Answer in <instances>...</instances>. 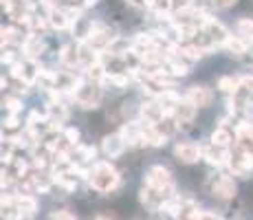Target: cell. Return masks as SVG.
I'll return each instance as SVG.
<instances>
[{
    "mask_svg": "<svg viewBox=\"0 0 253 220\" xmlns=\"http://www.w3.org/2000/svg\"><path fill=\"white\" fill-rule=\"evenodd\" d=\"M185 99H189L196 108H207V106H211L213 95L207 86H192L187 90V97H185Z\"/></svg>",
    "mask_w": 253,
    "mask_h": 220,
    "instance_id": "10",
    "label": "cell"
},
{
    "mask_svg": "<svg viewBox=\"0 0 253 220\" xmlns=\"http://www.w3.org/2000/svg\"><path fill=\"white\" fill-rule=\"evenodd\" d=\"M99 0H84V7H95Z\"/></svg>",
    "mask_w": 253,
    "mask_h": 220,
    "instance_id": "46",
    "label": "cell"
},
{
    "mask_svg": "<svg viewBox=\"0 0 253 220\" xmlns=\"http://www.w3.org/2000/svg\"><path fill=\"white\" fill-rule=\"evenodd\" d=\"M198 218H201V209L196 207V203H194L192 198H185L181 214H178L174 220H198Z\"/></svg>",
    "mask_w": 253,
    "mask_h": 220,
    "instance_id": "22",
    "label": "cell"
},
{
    "mask_svg": "<svg viewBox=\"0 0 253 220\" xmlns=\"http://www.w3.org/2000/svg\"><path fill=\"white\" fill-rule=\"evenodd\" d=\"M238 82H240V80H236V77H231V75L220 77V80H218V90L229 92V95H236V90H238Z\"/></svg>",
    "mask_w": 253,
    "mask_h": 220,
    "instance_id": "26",
    "label": "cell"
},
{
    "mask_svg": "<svg viewBox=\"0 0 253 220\" xmlns=\"http://www.w3.org/2000/svg\"><path fill=\"white\" fill-rule=\"evenodd\" d=\"M203 154H205L209 165H229V161H231V154L227 152V148H218V145H213V143L209 145Z\"/></svg>",
    "mask_w": 253,
    "mask_h": 220,
    "instance_id": "15",
    "label": "cell"
},
{
    "mask_svg": "<svg viewBox=\"0 0 253 220\" xmlns=\"http://www.w3.org/2000/svg\"><path fill=\"white\" fill-rule=\"evenodd\" d=\"M11 77H16V80H24V75H27V66L20 64V62H16V64H11Z\"/></svg>",
    "mask_w": 253,
    "mask_h": 220,
    "instance_id": "37",
    "label": "cell"
},
{
    "mask_svg": "<svg viewBox=\"0 0 253 220\" xmlns=\"http://www.w3.org/2000/svg\"><path fill=\"white\" fill-rule=\"evenodd\" d=\"M86 75H88V80L92 82V84H99L101 80H106V66L101 64V62H97V64H92V66H88L86 68Z\"/></svg>",
    "mask_w": 253,
    "mask_h": 220,
    "instance_id": "25",
    "label": "cell"
},
{
    "mask_svg": "<svg viewBox=\"0 0 253 220\" xmlns=\"http://www.w3.org/2000/svg\"><path fill=\"white\" fill-rule=\"evenodd\" d=\"M181 55L187 57V60H201V57L205 55V51H201L196 44H183V46H181Z\"/></svg>",
    "mask_w": 253,
    "mask_h": 220,
    "instance_id": "28",
    "label": "cell"
},
{
    "mask_svg": "<svg viewBox=\"0 0 253 220\" xmlns=\"http://www.w3.org/2000/svg\"><path fill=\"white\" fill-rule=\"evenodd\" d=\"M229 168L233 174H240V176L247 174L253 168V156L247 154L245 150H240L236 145V150H233V154H231V161H229Z\"/></svg>",
    "mask_w": 253,
    "mask_h": 220,
    "instance_id": "7",
    "label": "cell"
},
{
    "mask_svg": "<svg viewBox=\"0 0 253 220\" xmlns=\"http://www.w3.org/2000/svg\"><path fill=\"white\" fill-rule=\"evenodd\" d=\"M143 185L154 189H172L174 187L172 172L168 168H163V165H152L143 176Z\"/></svg>",
    "mask_w": 253,
    "mask_h": 220,
    "instance_id": "4",
    "label": "cell"
},
{
    "mask_svg": "<svg viewBox=\"0 0 253 220\" xmlns=\"http://www.w3.org/2000/svg\"><path fill=\"white\" fill-rule=\"evenodd\" d=\"M169 2H172V11L185 13V11H189V9H192L194 0H169Z\"/></svg>",
    "mask_w": 253,
    "mask_h": 220,
    "instance_id": "33",
    "label": "cell"
},
{
    "mask_svg": "<svg viewBox=\"0 0 253 220\" xmlns=\"http://www.w3.org/2000/svg\"><path fill=\"white\" fill-rule=\"evenodd\" d=\"M44 40L42 38H38L36 33H29L27 38H24L22 42V53L29 57V60H36L38 55H42V51H44Z\"/></svg>",
    "mask_w": 253,
    "mask_h": 220,
    "instance_id": "12",
    "label": "cell"
},
{
    "mask_svg": "<svg viewBox=\"0 0 253 220\" xmlns=\"http://www.w3.org/2000/svg\"><path fill=\"white\" fill-rule=\"evenodd\" d=\"M126 2H128L130 7H134V9H145V7H150L148 0H126Z\"/></svg>",
    "mask_w": 253,
    "mask_h": 220,
    "instance_id": "42",
    "label": "cell"
},
{
    "mask_svg": "<svg viewBox=\"0 0 253 220\" xmlns=\"http://www.w3.org/2000/svg\"><path fill=\"white\" fill-rule=\"evenodd\" d=\"M236 141H238V148L245 150L247 154L253 156V126L247 124V121H240L236 128Z\"/></svg>",
    "mask_w": 253,
    "mask_h": 220,
    "instance_id": "9",
    "label": "cell"
},
{
    "mask_svg": "<svg viewBox=\"0 0 253 220\" xmlns=\"http://www.w3.org/2000/svg\"><path fill=\"white\" fill-rule=\"evenodd\" d=\"M29 2H40V0H29Z\"/></svg>",
    "mask_w": 253,
    "mask_h": 220,
    "instance_id": "47",
    "label": "cell"
},
{
    "mask_svg": "<svg viewBox=\"0 0 253 220\" xmlns=\"http://www.w3.org/2000/svg\"><path fill=\"white\" fill-rule=\"evenodd\" d=\"M4 106H7V110L11 112V115H18V112L22 110V101L16 99V97H7V99H4Z\"/></svg>",
    "mask_w": 253,
    "mask_h": 220,
    "instance_id": "36",
    "label": "cell"
},
{
    "mask_svg": "<svg viewBox=\"0 0 253 220\" xmlns=\"http://www.w3.org/2000/svg\"><path fill=\"white\" fill-rule=\"evenodd\" d=\"M106 80L110 82V84H115V86H119V88H126L128 86V75H119V73H110L108 77H106Z\"/></svg>",
    "mask_w": 253,
    "mask_h": 220,
    "instance_id": "34",
    "label": "cell"
},
{
    "mask_svg": "<svg viewBox=\"0 0 253 220\" xmlns=\"http://www.w3.org/2000/svg\"><path fill=\"white\" fill-rule=\"evenodd\" d=\"M203 150L198 143H192V141H185V143H178L176 148H174V159L178 161V163H185V165H192L196 163L198 159H201Z\"/></svg>",
    "mask_w": 253,
    "mask_h": 220,
    "instance_id": "5",
    "label": "cell"
},
{
    "mask_svg": "<svg viewBox=\"0 0 253 220\" xmlns=\"http://www.w3.org/2000/svg\"><path fill=\"white\" fill-rule=\"evenodd\" d=\"M77 51H80V64H84L86 68L99 62V60H97L95 48H92L88 42H80V44H77Z\"/></svg>",
    "mask_w": 253,
    "mask_h": 220,
    "instance_id": "21",
    "label": "cell"
},
{
    "mask_svg": "<svg viewBox=\"0 0 253 220\" xmlns=\"http://www.w3.org/2000/svg\"><path fill=\"white\" fill-rule=\"evenodd\" d=\"M119 185V172L108 163V161H99L95 163L90 172V187L99 194H110Z\"/></svg>",
    "mask_w": 253,
    "mask_h": 220,
    "instance_id": "1",
    "label": "cell"
},
{
    "mask_svg": "<svg viewBox=\"0 0 253 220\" xmlns=\"http://www.w3.org/2000/svg\"><path fill=\"white\" fill-rule=\"evenodd\" d=\"M101 148H104L106 156H110V159H117V156L124 154V150H126V141L121 139L119 132H117V134L104 136V141H101Z\"/></svg>",
    "mask_w": 253,
    "mask_h": 220,
    "instance_id": "11",
    "label": "cell"
},
{
    "mask_svg": "<svg viewBox=\"0 0 253 220\" xmlns=\"http://www.w3.org/2000/svg\"><path fill=\"white\" fill-rule=\"evenodd\" d=\"M80 152H82V159L84 161H90V159H95L97 150L92 148V145H88V148H80Z\"/></svg>",
    "mask_w": 253,
    "mask_h": 220,
    "instance_id": "39",
    "label": "cell"
},
{
    "mask_svg": "<svg viewBox=\"0 0 253 220\" xmlns=\"http://www.w3.org/2000/svg\"><path fill=\"white\" fill-rule=\"evenodd\" d=\"M236 29H238V33H240L242 38H251L253 40V20L251 18H240L236 24Z\"/></svg>",
    "mask_w": 253,
    "mask_h": 220,
    "instance_id": "30",
    "label": "cell"
},
{
    "mask_svg": "<svg viewBox=\"0 0 253 220\" xmlns=\"http://www.w3.org/2000/svg\"><path fill=\"white\" fill-rule=\"evenodd\" d=\"M119 136L126 141V145H141V124L126 121L119 130Z\"/></svg>",
    "mask_w": 253,
    "mask_h": 220,
    "instance_id": "14",
    "label": "cell"
},
{
    "mask_svg": "<svg viewBox=\"0 0 253 220\" xmlns=\"http://www.w3.org/2000/svg\"><path fill=\"white\" fill-rule=\"evenodd\" d=\"M168 68H169V73H172V75H176V77H185L189 73V66L183 64V62H178L174 55L168 60Z\"/></svg>",
    "mask_w": 253,
    "mask_h": 220,
    "instance_id": "27",
    "label": "cell"
},
{
    "mask_svg": "<svg viewBox=\"0 0 253 220\" xmlns=\"http://www.w3.org/2000/svg\"><path fill=\"white\" fill-rule=\"evenodd\" d=\"M13 207L20 214H36L38 200L33 198L31 194H16V196H13Z\"/></svg>",
    "mask_w": 253,
    "mask_h": 220,
    "instance_id": "17",
    "label": "cell"
},
{
    "mask_svg": "<svg viewBox=\"0 0 253 220\" xmlns=\"http://www.w3.org/2000/svg\"><path fill=\"white\" fill-rule=\"evenodd\" d=\"M4 9H7L9 18L16 22H29V11H31V4H29V0H2Z\"/></svg>",
    "mask_w": 253,
    "mask_h": 220,
    "instance_id": "6",
    "label": "cell"
},
{
    "mask_svg": "<svg viewBox=\"0 0 253 220\" xmlns=\"http://www.w3.org/2000/svg\"><path fill=\"white\" fill-rule=\"evenodd\" d=\"M225 48L231 53V55H245V53H247V40H242V38L231 36L229 40H227Z\"/></svg>",
    "mask_w": 253,
    "mask_h": 220,
    "instance_id": "24",
    "label": "cell"
},
{
    "mask_svg": "<svg viewBox=\"0 0 253 220\" xmlns=\"http://www.w3.org/2000/svg\"><path fill=\"white\" fill-rule=\"evenodd\" d=\"M20 40V31L13 27H7L2 29V44H9V42H18Z\"/></svg>",
    "mask_w": 253,
    "mask_h": 220,
    "instance_id": "32",
    "label": "cell"
},
{
    "mask_svg": "<svg viewBox=\"0 0 253 220\" xmlns=\"http://www.w3.org/2000/svg\"><path fill=\"white\" fill-rule=\"evenodd\" d=\"M157 101L161 104V108L165 110V115H174V110H176V106L181 104V97L176 95L174 90H165V92H161V95L157 97Z\"/></svg>",
    "mask_w": 253,
    "mask_h": 220,
    "instance_id": "18",
    "label": "cell"
},
{
    "mask_svg": "<svg viewBox=\"0 0 253 220\" xmlns=\"http://www.w3.org/2000/svg\"><path fill=\"white\" fill-rule=\"evenodd\" d=\"M211 143L213 145H218V148H229L231 145V132L227 130V128H216L211 132Z\"/></svg>",
    "mask_w": 253,
    "mask_h": 220,
    "instance_id": "23",
    "label": "cell"
},
{
    "mask_svg": "<svg viewBox=\"0 0 253 220\" xmlns=\"http://www.w3.org/2000/svg\"><path fill=\"white\" fill-rule=\"evenodd\" d=\"M24 172H27V163L22 159H16L13 161V172H9V176L11 178H20V176H24Z\"/></svg>",
    "mask_w": 253,
    "mask_h": 220,
    "instance_id": "35",
    "label": "cell"
},
{
    "mask_svg": "<svg viewBox=\"0 0 253 220\" xmlns=\"http://www.w3.org/2000/svg\"><path fill=\"white\" fill-rule=\"evenodd\" d=\"M2 62H4V64H16V62H13V53L11 51L2 53Z\"/></svg>",
    "mask_w": 253,
    "mask_h": 220,
    "instance_id": "44",
    "label": "cell"
},
{
    "mask_svg": "<svg viewBox=\"0 0 253 220\" xmlns=\"http://www.w3.org/2000/svg\"><path fill=\"white\" fill-rule=\"evenodd\" d=\"M139 112H141V121H148V124H152V126L161 124L165 117H168L157 99H154V101H145V104L139 108Z\"/></svg>",
    "mask_w": 253,
    "mask_h": 220,
    "instance_id": "8",
    "label": "cell"
},
{
    "mask_svg": "<svg viewBox=\"0 0 253 220\" xmlns=\"http://www.w3.org/2000/svg\"><path fill=\"white\" fill-rule=\"evenodd\" d=\"M205 187L211 196H216L220 200H231L236 196V183H233V178L227 174H211L207 178Z\"/></svg>",
    "mask_w": 253,
    "mask_h": 220,
    "instance_id": "2",
    "label": "cell"
},
{
    "mask_svg": "<svg viewBox=\"0 0 253 220\" xmlns=\"http://www.w3.org/2000/svg\"><path fill=\"white\" fill-rule=\"evenodd\" d=\"M196 106L192 104L189 99H183L181 104L176 106V110H174V119H176V124H189V121L196 117Z\"/></svg>",
    "mask_w": 253,
    "mask_h": 220,
    "instance_id": "16",
    "label": "cell"
},
{
    "mask_svg": "<svg viewBox=\"0 0 253 220\" xmlns=\"http://www.w3.org/2000/svg\"><path fill=\"white\" fill-rule=\"evenodd\" d=\"M60 62L66 68H75L77 64H80V51H77V46H73V44H64L62 51H60Z\"/></svg>",
    "mask_w": 253,
    "mask_h": 220,
    "instance_id": "19",
    "label": "cell"
},
{
    "mask_svg": "<svg viewBox=\"0 0 253 220\" xmlns=\"http://www.w3.org/2000/svg\"><path fill=\"white\" fill-rule=\"evenodd\" d=\"M152 2H154V0H148V4H152Z\"/></svg>",
    "mask_w": 253,
    "mask_h": 220,
    "instance_id": "48",
    "label": "cell"
},
{
    "mask_svg": "<svg viewBox=\"0 0 253 220\" xmlns=\"http://www.w3.org/2000/svg\"><path fill=\"white\" fill-rule=\"evenodd\" d=\"M46 22L51 24L53 29H66L71 24L69 20V16H66V11L64 9H57V7H53V9H48V18H46Z\"/></svg>",
    "mask_w": 253,
    "mask_h": 220,
    "instance_id": "20",
    "label": "cell"
},
{
    "mask_svg": "<svg viewBox=\"0 0 253 220\" xmlns=\"http://www.w3.org/2000/svg\"><path fill=\"white\" fill-rule=\"evenodd\" d=\"M64 139L69 141L71 145L77 143V141H80V130H77V128H66L64 130Z\"/></svg>",
    "mask_w": 253,
    "mask_h": 220,
    "instance_id": "38",
    "label": "cell"
},
{
    "mask_svg": "<svg viewBox=\"0 0 253 220\" xmlns=\"http://www.w3.org/2000/svg\"><path fill=\"white\" fill-rule=\"evenodd\" d=\"M205 31L209 33V38L213 40V44H216V46H220V44L225 46L227 40L231 38L229 33H227V29L222 27V24L218 22V20H213V18H209V20H207V24H205Z\"/></svg>",
    "mask_w": 253,
    "mask_h": 220,
    "instance_id": "13",
    "label": "cell"
},
{
    "mask_svg": "<svg viewBox=\"0 0 253 220\" xmlns=\"http://www.w3.org/2000/svg\"><path fill=\"white\" fill-rule=\"evenodd\" d=\"M174 121H176V119H172V117L168 115V117H165V119L161 121V124H157V130L161 132L165 139H168V136H172L174 130H176V124H174Z\"/></svg>",
    "mask_w": 253,
    "mask_h": 220,
    "instance_id": "29",
    "label": "cell"
},
{
    "mask_svg": "<svg viewBox=\"0 0 253 220\" xmlns=\"http://www.w3.org/2000/svg\"><path fill=\"white\" fill-rule=\"evenodd\" d=\"M211 4L216 9H229V7L236 4V0H211Z\"/></svg>",
    "mask_w": 253,
    "mask_h": 220,
    "instance_id": "40",
    "label": "cell"
},
{
    "mask_svg": "<svg viewBox=\"0 0 253 220\" xmlns=\"http://www.w3.org/2000/svg\"><path fill=\"white\" fill-rule=\"evenodd\" d=\"M198 220H222V218L216 212H201V218Z\"/></svg>",
    "mask_w": 253,
    "mask_h": 220,
    "instance_id": "43",
    "label": "cell"
},
{
    "mask_svg": "<svg viewBox=\"0 0 253 220\" xmlns=\"http://www.w3.org/2000/svg\"><path fill=\"white\" fill-rule=\"evenodd\" d=\"M18 124H20V121H18V115H9L7 121H4V128L13 130V128H18Z\"/></svg>",
    "mask_w": 253,
    "mask_h": 220,
    "instance_id": "41",
    "label": "cell"
},
{
    "mask_svg": "<svg viewBox=\"0 0 253 220\" xmlns=\"http://www.w3.org/2000/svg\"><path fill=\"white\" fill-rule=\"evenodd\" d=\"M95 220H115L113 216H108V214H99V216H97Z\"/></svg>",
    "mask_w": 253,
    "mask_h": 220,
    "instance_id": "45",
    "label": "cell"
},
{
    "mask_svg": "<svg viewBox=\"0 0 253 220\" xmlns=\"http://www.w3.org/2000/svg\"><path fill=\"white\" fill-rule=\"evenodd\" d=\"M48 220H77V218L69 209H53V212L48 214Z\"/></svg>",
    "mask_w": 253,
    "mask_h": 220,
    "instance_id": "31",
    "label": "cell"
},
{
    "mask_svg": "<svg viewBox=\"0 0 253 220\" xmlns=\"http://www.w3.org/2000/svg\"><path fill=\"white\" fill-rule=\"evenodd\" d=\"M73 99H75L82 108H97L101 101V88H99V84H92V82H82V84L73 90Z\"/></svg>",
    "mask_w": 253,
    "mask_h": 220,
    "instance_id": "3",
    "label": "cell"
}]
</instances>
